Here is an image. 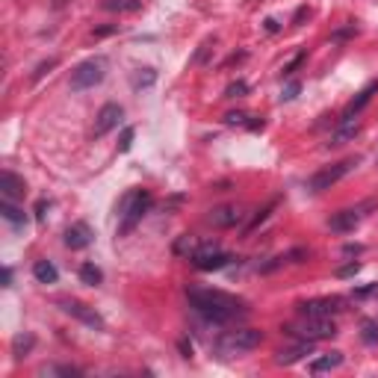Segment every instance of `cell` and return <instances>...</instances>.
Masks as SVG:
<instances>
[{
    "mask_svg": "<svg viewBox=\"0 0 378 378\" xmlns=\"http://www.w3.org/2000/svg\"><path fill=\"white\" fill-rule=\"evenodd\" d=\"M187 298H189V308L210 325H231V322L243 320V316L248 313V305L243 302V298H236L231 293H222V290L189 287Z\"/></svg>",
    "mask_w": 378,
    "mask_h": 378,
    "instance_id": "6da1fadb",
    "label": "cell"
},
{
    "mask_svg": "<svg viewBox=\"0 0 378 378\" xmlns=\"http://www.w3.org/2000/svg\"><path fill=\"white\" fill-rule=\"evenodd\" d=\"M151 207V195L145 189H130L125 192V198L118 201V233H130L139 222H142L145 210Z\"/></svg>",
    "mask_w": 378,
    "mask_h": 378,
    "instance_id": "7a4b0ae2",
    "label": "cell"
},
{
    "mask_svg": "<svg viewBox=\"0 0 378 378\" xmlns=\"http://www.w3.org/2000/svg\"><path fill=\"white\" fill-rule=\"evenodd\" d=\"M284 331L290 337H295V340H310V343H316V340H328V337H334L337 334V325H334L331 316H302V313H298V322L287 325Z\"/></svg>",
    "mask_w": 378,
    "mask_h": 378,
    "instance_id": "3957f363",
    "label": "cell"
},
{
    "mask_svg": "<svg viewBox=\"0 0 378 378\" xmlns=\"http://www.w3.org/2000/svg\"><path fill=\"white\" fill-rule=\"evenodd\" d=\"M261 343H263V331H257V328H236V331H225L222 337H219L216 352L225 355V357H233V355L254 352Z\"/></svg>",
    "mask_w": 378,
    "mask_h": 378,
    "instance_id": "277c9868",
    "label": "cell"
},
{
    "mask_svg": "<svg viewBox=\"0 0 378 378\" xmlns=\"http://www.w3.org/2000/svg\"><path fill=\"white\" fill-rule=\"evenodd\" d=\"M107 68H110V63L104 56H92V59H86V63H80L71 71V92L95 89L107 77Z\"/></svg>",
    "mask_w": 378,
    "mask_h": 378,
    "instance_id": "5b68a950",
    "label": "cell"
},
{
    "mask_svg": "<svg viewBox=\"0 0 378 378\" xmlns=\"http://www.w3.org/2000/svg\"><path fill=\"white\" fill-rule=\"evenodd\" d=\"M357 163H361L357 157H349V160H340V163H334V166H328V169H322V172H316V174L310 177L308 189H310V192H325V189H331L334 184H340L349 172H355Z\"/></svg>",
    "mask_w": 378,
    "mask_h": 378,
    "instance_id": "8992f818",
    "label": "cell"
},
{
    "mask_svg": "<svg viewBox=\"0 0 378 378\" xmlns=\"http://www.w3.org/2000/svg\"><path fill=\"white\" fill-rule=\"evenodd\" d=\"M189 261H192L195 269H201V272H219V269H225L228 263H233V254L222 251L213 243H204V246L195 248V254L189 257Z\"/></svg>",
    "mask_w": 378,
    "mask_h": 378,
    "instance_id": "52a82bcc",
    "label": "cell"
},
{
    "mask_svg": "<svg viewBox=\"0 0 378 378\" xmlns=\"http://www.w3.org/2000/svg\"><path fill=\"white\" fill-rule=\"evenodd\" d=\"M369 210H375V201H372V198H369V201H364V204H357V207L337 210V213L328 219V228L337 231V233H349V231H355L357 225H361V219H364Z\"/></svg>",
    "mask_w": 378,
    "mask_h": 378,
    "instance_id": "ba28073f",
    "label": "cell"
},
{
    "mask_svg": "<svg viewBox=\"0 0 378 378\" xmlns=\"http://www.w3.org/2000/svg\"><path fill=\"white\" fill-rule=\"evenodd\" d=\"M56 305L63 308L68 316H74V320H80L83 325H89V328H95V331H101V328H104L101 313H98L95 308H89L86 302H77V298H59Z\"/></svg>",
    "mask_w": 378,
    "mask_h": 378,
    "instance_id": "9c48e42d",
    "label": "cell"
},
{
    "mask_svg": "<svg viewBox=\"0 0 378 378\" xmlns=\"http://www.w3.org/2000/svg\"><path fill=\"white\" fill-rule=\"evenodd\" d=\"M343 310V298H310V302H302L298 305V313L302 316H334Z\"/></svg>",
    "mask_w": 378,
    "mask_h": 378,
    "instance_id": "30bf717a",
    "label": "cell"
},
{
    "mask_svg": "<svg viewBox=\"0 0 378 378\" xmlns=\"http://www.w3.org/2000/svg\"><path fill=\"white\" fill-rule=\"evenodd\" d=\"M122 118H125V110L118 107V104L101 107V112H98V118H95V136H98V139L107 136L110 130H115L118 125H122Z\"/></svg>",
    "mask_w": 378,
    "mask_h": 378,
    "instance_id": "8fae6325",
    "label": "cell"
},
{
    "mask_svg": "<svg viewBox=\"0 0 378 378\" xmlns=\"http://www.w3.org/2000/svg\"><path fill=\"white\" fill-rule=\"evenodd\" d=\"M243 210L236 207V204H225V207H216V210H210V216H207V222L210 225H216V228H233V225H240L243 222Z\"/></svg>",
    "mask_w": 378,
    "mask_h": 378,
    "instance_id": "7c38bea8",
    "label": "cell"
},
{
    "mask_svg": "<svg viewBox=\"0 0 378 378\" xmlns=\"http://www.w3.org/2000/svg\"><path fill=\"white\" fill-rule=\"evenodd\" d=\"M92 240H95V233H92V228H89L86 222H74L71 228H65V246H68L71 251L89 248Z\"/></svg>",
    "mask_w": 378,
    "mask_h": 378,
    "instance_id": "4fadbf2b",
    "label": "cell"
},
{
    "mask_svg": "<svg viewBox=\"0 0 378 378\" xmlns=\"http://www.w3.org/2000/svg\"><path fill=\"white\" fill-rule=\"evenodd\" d=\"M0 192H4V201H15V198H21L27 192L24 177H18L15 172L4 169V172H0Z\"/></svg>",
    "mask_w": 378,
    "mask_h": 378,
    "instance_id": "5bb4252c",
    "label": "cell"
},
{
    "mask_svg": "<svg viewBox=\"0 0 378 378\" xmlns=\"http://www.w3.org/2000/svg\"><path fill=\"white\" fill-rule=\"evenodd\" d=\"M375 92H378V80H369V83H367V86L349 101V107L343 110V118H357V112H361V110L372 101V95H375ZM343 118H340V122H343Z\"/></svg>",
    "mask_w": 378,
    "mask_h": 378,
    "instance_id": "9a60e30c",
    "label": "cell"
},
{
    "mask_svg": "<svg viewBox=\"0 0 378 378\" xmlns=\"http://www.w3.org/2000/svg\"><path fill=\"white\" fill-rule=\"evenodd\" d=\"M310 352H313V343H310V340H298L295 346L278 352L275 364H278V367H293V364H298V361H302L305 355H310Z\"/></svg>",
    "mask_w": 378,
    "mask_h": 378,
    "instance_id": "2e32d148",
    "label": "cell"
},
{
    "mask_svg": "<svg viewBox=\"0 0 378 378\" xmlns=\"http://www.w3.org/2000/svg\"><path fill=\"white\" fill-rule=\"evenodd\" d=\"M357 130H361V122H357V118H343L340 127H337L334 136H331V145H346V142H352V139L357 136Z\"/></svg>",
    "mask_w": 378,
    "mask_h": 378,
    "instance_id": "e0dca14e",
    "label": "cell"
},
{
    "mask_svg": "<svg viewBox=\"0 0 378 378\" xmlns=\"http://www.w3.org/2000/svg\"><path fill=\"white\" fill-rule=\"evenodd\" d=\"M33 278H36L38 284H56L59 281V272H56V266L51 261H36L33 263Z\"/></svg>",
    "mask_w": 378,
    "mask_h": 378,
    "instance_id": "ac0fdd59",
    "label": "cell"
},
{
    "mask_svg": "<svg viewBox=\"0 0 378 378\" xmlns=\"http://www.w3.org/2000/svg\"><path fill=\"white\" fill-rule=\"evenodd\" d=\"M0 216H4L12 228H24V225H27V213L18 207V204H12V201H4V204H0Z\"/></svg>",
    "mask_w": 378,
    "mask_h": 378,
    "instance_id": "d6986e66",
    "label": "cell"
},
{
    "mask_svg": "<svg viewBox=\"0 0 378 378\" xmlns=\"http://www.w3.org/2000/svg\"><path fill=\"white\" fill-rule=\"evenodd\" d=\"M340 364H343V352H331V355H322V357H313L310 372H328V369H337Z\"/></svg>",
    "mask_w": 378,
    "mask_h": 378,
    "instance_id": "ffe728a7",
    "label": "cell"
},
{
    "mask_svg": "<svg viewBox=\"0 0 378 378\" xmlns=\"http://www.w3.org/2000/svg\"><path fill=\"white\" fill-rule=\"evenodd\" d=\"M101 6L110 12H136V9H142V0H104Z\"/></svg>",
    "mask_w": 378,
    "mask_h": 378,
    "instance_id": "44dd1931",
    "label": "cell"
},
{
    "mask_svg": "<svg viewBox=\"0 0 378 378\" xmlns=\"http://www.w3.org/2000/svg\"><path fill=\"white\" fill-rule=\"evenodd\" d=\"M80 281L89 284V287H98V284L104 281V272L98 269L95 263H83V266H80Z\"/></svg>",
    "mask_w": 378,
    "mask_h": 378,
    "instance_id": "7402d4cb",
    "label": "cell"
},
{
    "mask_svg": "<svg viewBox=\"0 0 378 378\" xmlns=\"http://www.w3.org/2000/svg\"><path fill=\"white\" fill-rule=\"evenodd\" d=\"M33 343H36V340H33L30 334H18L15 340H12V355H15V361H21V357L33 349Z\"/></svg>",
    "mask_w": 378,
    "mask_h": 378,
    "instance_id": "603a6c76",
    "label": "cell"
},
{
    "mask_svg": "<svg viewBox=\"0 0 378 378\" xmlns=\"http://www.w3.org/2000/svg\"><path fill=\"white\" fill-rule=\"evenodd\" d=\"M361 340L367 346H378V320H364L361 322Z\"/></svg>",
    "mask_w": 378,
    "mask_h": 378,
    "instance_id": "cb8c5ba5",
    "label": "cell"
},
{
    "mask_svg": "<svg viewBox=\"0 0 378 378\" xmlns=\"http://www.w3.org/2000/svg\"><path fill=\"white\" fill-rule=\"evenodd\" d=\"M195 248H198V240H195V236H181V240L174 243V254H187V257H192Z\"/></svg>",
    "mask_w": 378,
    "mask_h": 378,
    "instance_id": "d4e9b609",
    "label": "cell"
},
{
    "mask_svg": "<svg viewBox=\"0 0 378 378\" xmlns=\"http://www.w3.org/2000/svg\"><path fill=\"white\" fill-rule=\"evenodd\" d=\"M275 207H278V201H269V204H266V207H263V210H261V216H254V219H251V225H248V228H246V233H251V231H254V228H257V225H261V222H263V219H266V216H269V213H272V210H275Z\"/></svg>",
    "mask_w": 378,
    "mask_h": 378,
    "instance_id": "484cf974",
    "label": "cell"
},
{
    "mask_svg": "<svg viewBox=\"0 0 378 378\" xmlns=\"http://www.w3.org/2000/svg\"><path fill=\"white\" fill-rule=\"evenodd\" d=\"M154 77H157L154 68H145V77H142V74H136V77H133V86H136V89H139V86H151V83H154Z\"/></svg>",
    "mask_w": 378,
    "mask_h": 378,
    "instance_id": "4316f807",
    "label": "cell"
},
{
    "mask_svg": "<svg viewBox=\"0 0 378 378\" xmlns=\"http://www.w3.org/2000/svg\"><path fill=\"white\" fill-rule=\"evenodd\" d=\"M133 136H136V130H133V127H125V133H122V142H118V151H130V145H133Z\"/></svg>",
    "mask_w": 378,
    "mask_h": 378,
    "instance_id": "83f0119b",
    "label": "cell"
},
{
    "mask_svg": "<svg viewBox=\"0 0 378 378\" xmlns=\"http://www.w3.org/2000/svg\"><path fill=\"white\" fill-rule=\"evenodd\" d=\"M298 92H302V86H298L295 80H293V83H287V86H284V92H281V101H293V98H295Z\"/></svg>",
    "mask_w": 378,
    "mask_h": 378,
    "instance_id": "f1b7e54d",
    "label": "cell"
},
{
    "mask_svg": "<svg viewBox=\"0 0 378 378\" xmlns=\"http://www.w3.org/2000/svg\"><path fill=\"white\" fill-rule=\"evenodd\" d=\"M357 269H361V263H357V261H352V263H346V266H340V269H337V278H349V275H355Z\"/></svg>",
    "mask_w": 378,
    "mask_h": 378,
    "instance_id": "f546056e",
    "label": "cell"
},
{
    "mask_svg": "<svg viewBox=\"0 0 378 378\" xmlns=\"http://www.w3.org/2000/svg\"><path fill=\"white\" fill-rule=\"evenodd\" d=\"M369 295H378V284H369V287L355 290V298H369Z\"/></svg>",
    "mask_w": 378,
    "mask_h": 378,
    "instance_id": "4dcf8cb0",
    "label": "cell"
},
{
    "mask_svg": "<svg viewBox=\"0 0 378 378\" xmlns=\"http://www.w3.org/2000/svg\"><path fill=\"white\" fill-rule=\"evenodd\" d=\"M246 89H248V86H246L243 80H240V83H231V86H228V98H236V95H243Z\"/></svg>",
    "mask_w": 378,
    "mask_h": 378,
    "instance_id": "1f68e13d",
    "label": "cell"
},
{
    "mask_svg": "<svg viewBox=\"0 0 378 378\" xmlns=\"http://www.w3.org/2000/svg\"><path fill=\"white\" fill-rule=\"evenodd\" d=\"M302 59H305V53H298V56H293V63H290V65L284 68V77H290V74H293V71L298 68V63H302Z\"/></svg>",
    "mask_w": 378,
    "mask_h": 378,
    "instance_id": "d6a6232c",
    "label": "cell"
},
{
    "mask_svg": "<svg viewBox=\"0 0 378 378\" xmlns=\"http://www.w3.org/2000/svg\"><path fill=\"white\" fill-rule=\"evenodd\" d=\"M45 210H48V201H38L36 204V219H38V222H45Z\"/></svg>",
    "mask_w": 378,
    "mask_h": 378,
    "instance_id": "836d02e7",
    "label": "cell"
},
{
    "mask_svg": "<svg viewBox=\"0 0 378 378\" xmlns=\"http://www.w3.org/2000/svg\"><path fill=\"white\" fill-rule=\"evenodd\" d=\"M266 30L275 33V30H278V21H272V18H269V21H266Z\"/></svg>",
    "mask_w": 378,
    "mask_h": 378,
    "instance_id": "e575fe53",
    "label": "cell"
}]
</instances>
